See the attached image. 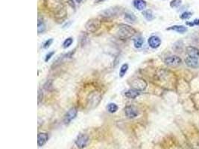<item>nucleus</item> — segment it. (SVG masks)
<instances>
[{"label":"nucleus","mask_w":199,"mask_h":149,"mask_svg":"<svg viewBox=\"0 0 199 149\" xmlns=\"http://www.w3.org/2000/svg\"><path fill=\"white\" fill-rule=\"evenodd\" d=\"M136 30L133 29L130 25L122 24L118 28L117 35L122 39H129L136 35Z\"/></svg>","instance_id":"nucleus-1"},{"label":"nucleus","mask_w":199,"mask_h":149,"mask_svg":"<svg viewBox=\"0 0 199 149\" xmlns=\"http://www.w3.org/2000/svg\"><path fill=\"white\" fill-rule=\"evenodd\" d=\"M101 27V21L98 19H90L87 21L85 25V28L89 32H97Z\"/></svg>","instance_id":"nucleus-2"},{"label":"nucleus","mask_w":199,"mask_h":149,"mask_svg":"<svg viewBox=\"0 0 199 149\" xmlns=\"http://www.w3.org/2000/svg\"><path fill=\"white\" fill-rule=\"evenodd\" d=\"M131 86L133 89L138 90V91H143L147 86V83L145 80L142 78H137L133 81L131 83Z\"/></svg>","instance_id":"nucleus-3"},{"label":"nucleus","mask_w":199,"mask_h":149,"mask_svg":"<svg viewBox=\"0 0 199 149\" xmlns=\"http://www.w3.org/2000/svg\"><path fill=\"white\" fill-rule=\"evenodd\" d=\"M165 63L170 66H177L180 65L181 63V59L178 56L176 55H172L166 58L165 59Z\"/></svg>","instance_id":"nucleus-4"},{"label":"nucleus","mask_w":199,"mask_h":149,"mask_svg":"<svg viewBox=\"0 0 199 149\" xmlns=\"http://www.w3.org/2000/svg\"><path fill=\"white\" fill-rule=\"evenodd\" d=\"M88 142H89V138L87 136L84 135V134H81L75 140V145H77L78 148L82 149L87 145Z\"/></svg>","instance_id":"nucleus-5"},{"label":"nucleus","mask_w":199,"mask_h":149,"mask_svg":"<svg viewBox=\"0 0 199 149\" xmlns=\"http://www.w3.org/2000/svg\"><path fill=\"white\" fill-rule=\"evenodd\" d=\"M78 114V110H76V108L75 107H72L71 108L69 111L66 113V114L64 116V123L65 124H69L71 121H72L74 119H75V117L77 116Z\"/></svg>","instance_id":"nucleus-6"},{"label":"nucleus","mask_w":199,"mask_h":149,"mask_svg":"<svg viewBox=\"0 0 199 149\" xmlns=\"http://www.w3.org/2000/svg\"><path fill=\"white\" fill-rule=\"evenodd\" d=\"M125 113L129 119H133L138 116L139 112L137 109L133 106H128L125 108Z\"/></svg>","instance_id":"nucleus-7"},{"label":"nucleus","mask_w":199,"mask_h":149,"mask_svg":"<svg viewBox=\"0 0 199 149\" xmlns=\"http://www.w3.org/2000/svg\"><path fill=\"white\" fill-rule=\"evenodd\" d=\"M148 42H149L150 47H151L152 49H157L160 46L161 40H160V37H158L157 36H151L149 37Z\"/></svg>","instance_id":"nucleus-8"},{"label":"nucleus","mask_w":199,"mask_h":149,"mask_svg":"<svg viewBox=\"0 0 199 149\" xmlns=\"http://www.w3.org/2000/svg\"><path fill=\"white\" fill-rule=\"evenodd\" d=\"M185 63L188 66L191 68H198L199 66V63H198V60L195 59V58H193L192 57H187V58L185 59Z\"/></svg>","instance_id":"nucleus-9"},{"label":"nucleus","mask_w":199,"mask_h":149,"mask_svg":"<svg viewBox=\"0 0 199 149\" xmlns=\"http://www.w3.org/2000/svg\"><path fill=\"white\" fill-rule=\"evenodd\" d=\"M49 140V136L46 133H40L37 137V144L38 146L41 147L43 146Z\"/></svg>","instance_id":"nucleus-10"},{"label":"nucleus","mask_w":199,"mask_h":149,"mask_svg":"<svg viewBox=\"0 0 199 149\" xmlns=\"http://www.w3.org/2000/svg\"><path fill=\"white\" fill-rule=\"evenodd\" d=\"M133 7L138 11H144L147 4L145 0H133Z\"/></svg>","instance_id":"nucleus-11"},{"label":"nucleus","mask_w":199,"mask_h":149,"mask_svg":"<svg viewBox=\"0 0 199 149\" xmlns=\"http://www.w3.org/2000/svg\"><path fill=\"white\" fill-rule=\"evenodd\" d=\"M187 52L188 56L192 57L195 59H199V50L193 46H189L187 48Z\"/></svg>","instance_id":"nucleus-12"},{"label":"nucleus","mask_w":199,"mask_h":149,"mask_svg":"<svg viewBox=\"0 0 199 149\" xmlns=\"http://www.w3.org/2000/svg\"><path fill=\"white\" fill-rule=\"evenodd\" d=\"M166 30H168V31H171L172 30V31H174V32H177V33L183 34L187 32V28L183 26V25H173V26L166 28Z\"/></svg>","instance_id":"nucleus-13"},{"label":"nucleus","mask_w":199,"mask_h":149,"mask_svg":"<svg viewBox=\"0 0 199 149\" xmlns=\"http://www.w3.org/2000/svg\"><path fill=\"white\" fill-rule=\"evenodd\" d=\"M140 91H138V90H136V89H129V90H128V91H126L125 93V96H126L127 98H128V99H135V98H136L137 96H140Z\"/></svg>","instance_id":"nucleus-14"},{"label":"nucleus","mask_w":199,"mask_h":149,"mask_svg":"<svg viewBox=\"0 0 199 149\" xmlns=\"http://www.w3.org/2000/svg\"><path fill=\"white\" fill-rule=\"evenodd\" d=\"M143 15L145 18H146V20L148 21H151L154 19V14L152 13V11L151 10H146V11H143Z\"/></svg>","instance_id":"nucleus-15"},{"label":"nucleus","mask_w":199,"mask_h":149,"mask_svg":"<svg viewBox=\"0 0 199 149\" xmlns=\"http://www.w3.org/2000/svg\"><path fill=\"white\" fill-rule=\"evenodd\" d=\"M143 42H144V40H143V39L141 37H138L133 39V45H134L135 48H136V49L141 48Z\"/></svg>","instance_id":"nucleus-16"},{"label":"nucleus","mask_w":199,"mask_h":149,"mask_svg":"<svg viewBox=\"0 0 199 149\" xmlns=\"http://www.w3.org/2000/svg\"><path fill=\"white\" fill-rule=\"evenodd\" d=\"M104 14V16L106 17H113L114 16L115 14H116V9L115 8H109V9H107L105 11H104L102 12Z\"/></svg>","instance_id":"nucleus-17"},{"label":"nucleus","mask_w":199,"mask_h":149,"mask_svg":"<svg viewBox=\"0 0 199 149\" xmlns=\"http://www.w3.org/2000/svg\"><path fill=\"white\" fill-rule=\"evenodd\" d=\"M107 109L109 113H116V112L118 110V106L114 103H110L108 105H107Z\"/></svg>","instance_id":"nucleus-18"},{"label":"nucleus","mask_w":199,"mask_h":149,"mask_svg":"<svg viewBox=\"0 0 199 149\" xmlns=\"http://www.w3.org/2000/svg\"><path fill=\"white\" fill-rule=\"evenodd\" d=\"M128 69V65L127 63H125V64L122 65L120 68V71H119V77H123L125 75L126 72H127Z\"/></svg>","instance_id":"nucleus-19"},{"label":"nucleus","mask_w":199,"mask_h":149,"mask_svg":"<svg viewBox=\"0 0 199 149\" xmlns=\"http://www.w3.org/2000/svg\"><path fill=\"white\" fill-rule=\"evenodd\" d=\"M45 30V24H44V22H43V21L38 20V33L39 34H41V33H43L44 31Z\"/></svg>","instance_id":"nucleus-20"},{"label":"nucleus","mask_w":199,"mask_h":149,"mask_svg":"<svg viewBox=\"0 0 199 149\" xmlns=\"http://www.w3.org/2000/svg\"><path fill=\"white\" fill-rule=\"evenodd\" d=\"M73 42V39L72 37H68L65 40V41L63 42V47L64 49H66V48H69V46H71Z\"/></svg>","instance_id":"nucleus-21"},{"label":"nucleus","mask_w":199,"mask_h":149,"mask_svg":"<svg viewBox=\"0 0 199 149\" xmlns=\"http://www.w3.org/2000/svg\"><path fill=\"white\" fill-rule=\"evenodd\" d=\"M125 18L126 20H128V22H134L136 20V17L132 14H125Z\"/></svg>","instance_id":"nucleus-22"},{"label":"nucleus","mask_w":199,"mask_h":149,"mask_svg":"<svg viewBox=\"0 0 199 149\" xmlns=\"http://www.w3.org/2000/svg\"><path fill=\"white\" fill-rule=\"evenodd\" d=\"M181 2L182 0H172V1H171V2H170V6H171V8H177V7L180 6Z\"/></svg>","instance_id":"nucleus-23"},{"label":"nucleus","mask_w":199,"mask_h":149,"mask_svg":"<svg viewBox=\"0 0 199 149\" xmlns=\"http://www.w3.org/2000/svg\"><path fill=\"white\" fill-rule=\"evenodd\" d=\"M192 16V13L189 12V11H186V12L183 13V14L180 15V19H188L191 17Z\"/></svg>","instance_id":"nucleus-24"},{"label":"nucleus","mask_w":199,"mask_h":149,"mask_svg":"<svg viewBox=\"0 0 199 149\" xmlns=\"http://www.w3.org/2000/svg\"><path fill=\"white\" fill-rule=\"evenodd\" d=\"M186 24L190 27H193V26H195V25H199V19H195V20H193V22H186Z\"/></svg>","instance_id":"nucleus-25"},{"label":"nucleus","mask_w":199,"mask_h":149,"mask_svg":"<svg viewBox=\"0 0 199 149\" xmlns=\"http://www.w3.org/2000/svg\"><path fill=\"white\" fill-rule=\"evenodd\" d=\"M52 42H53V39H49L48 40L45 41V42L43 43L44 49H48V48L51 46V44H52Z\"/></svg>","instance_id":"nucleus-26"},{"label":"nucleus","mask_w":199,"mask_h":149,"mask_svg":"<svg viewBox=\"0 0 199 149\" xmlns=\"http://www.w3.org/2000/svg\"><path fill=\"white\" fill-rule=\"evenodd\" d=\"M54 54H55V52H49V53H48L47 55H46V56H45V62L49 61V60L51 59V58H52V57L53 56Z\"/></svg>","instance_id":"nucleus-27"},{"label":"nucleus","mask_w":199,"mask_h":149,"mask_svg":"<svg viewBox=\"0 0 199 149\" xmlns=\"http://www.w3.org/2000/svg\"><path fill=\"white\" fill-rule=\"evenodd\" d=\"M104 1H105V0H95V2L96 3H101V2H104Z\"/></svg>","instance_id":"nucleus-28"},{"label":"nucleus","mask_w":199,"mask_h":149,"mask_svg":"<svg viewBox=\"0 0 199 149\" xmlns=\"http://www.w3.org/2000/svg\"><path fill=\"white\" fill-rule=\"evenodd\" d=\"M75 1H76V2H77L78 3H81V2L82 0H75Z\"/></svg>","instance_id":"nucleus-29"}]
</instances>
